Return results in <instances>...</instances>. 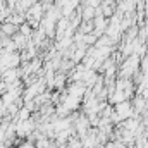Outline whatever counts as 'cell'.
Masks as SVG:
<instances>
[{"mask_svg": "<svg viewBox=\"0 0 148 148\" xmlns=\"http://www.w3.org/2000/svg\"><path fill=\"white\" fill-rule=\"evenodd\" d=\"M93 16H95V5H88V7H84L83 19H84V21H91Z\"/></svg>", "mask_w": 148, "mask_h": 148, "instance_id": "obj_1", "label": "cell"}]
</instances>
